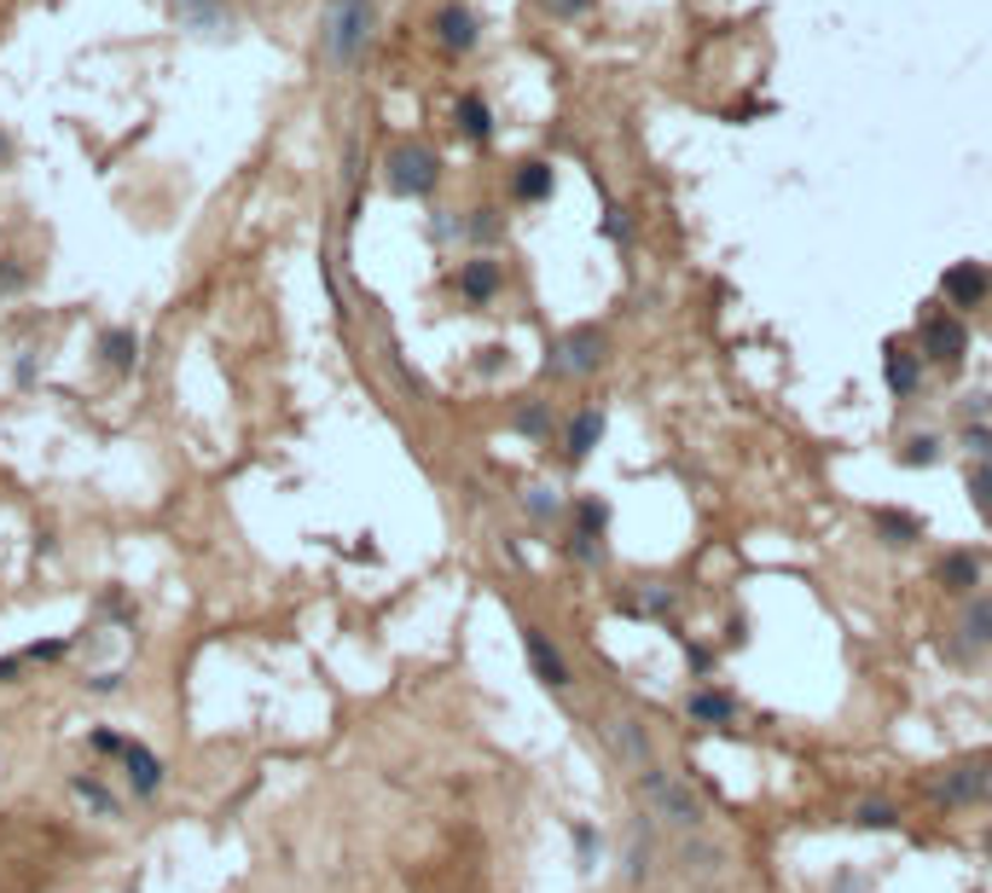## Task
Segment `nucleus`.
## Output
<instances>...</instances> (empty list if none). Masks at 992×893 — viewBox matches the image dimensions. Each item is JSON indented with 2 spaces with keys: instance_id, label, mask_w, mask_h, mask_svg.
<instances>
[{
  "instance_id": "obj_1",
  "label": "nucleus",
  "mask_w": 992,
  "mask_h": 893,
  "mask_svg": "<svg viewBox=\"0 0 992 893\" xmlns=\"http://www.w3.org/2000/svg\"><path fill=\"white\" fill-rule=\"evenodd\" d=\"M70 835L23 812H0V893H47L64 876Z\"/></svg>"
},
{
  "instance_id": "obj_2",
  "label": "nucleus",
  "mask_w": 992,
  "mask_h": 893,
  "mask_svg": "<svg viewBox=\"0 0 992 893\" xmlns=\"http://www.w3.org/2000/svg\"><path fill=\"white\" fill-rule=\"evenodd\" d=\"M372 30H377V0H331L325 12V59L331 64H361V53L372 47Z\"/></svg>"
},
{
  "instance_id": "obj_3",
  "label": "nucleus",
  "mask_w": 992,
  "mask_h": 893,
  "mask_svg": "<svg viewBox=\"0 0 992 893\" xmlns=\"http://www.w3.org/2000/svg\"><path fill=\"white\" fill-rule=\"evenodd\" d=\"M384 181H389L395 197H429L436 181H442V158L429 145H418V140H401L384 158Z\"/></svg>"
},
{
  "instance_id": "obj_4",
  "label": "nucleus",
  "mask_w": 992,
  "mask_h": 893,
  "mask_svg": "<svg viewBox=\"0 0 992 893\" xmlns=\"http://www.w3.org/2000/svg\"><path fill=\"white\" fill-rule=\"evenodd\" d=\"M609 361V331H598V325H580V331H569L564 343H557V361H551V372H564V377H587V372H598Z\"/></svg>"
},
{
  "instance_id": "obj_5",
  "label": "nucleus",
  "mask_w": 992,
  "mask_h": 893,
  "mask_svg": "<svg viewBox=\"0 0 992 893\" xmlns=\"http://www.w3.org/2000/svg\"><path fill=\"white\" fill-rule=\"evenodd\" d=\"M992 789V754H975V760H963V765H952L947 778H934L929 783V795L934 801H947V806H970V801H981Z\"/></svg>"
},
{
  "instance_id": "obj_6",
  "label": "nucleus",
  "mask_w": 992,
  "mask_h": 893,
  "mask_svg": "<svg viewBox=\"0 0 992 893\" xmlns=\"http://www.w3.org/2000/svg\"><path fill=\"white\" fill-rule=\"evenodd\" d=\"M645 795H650V806H656V812H668L674 824H702L697 795H691V789H685L674 772H656V765H650V772H645Z\"/></svg>"
},
{
  "instance_id": "obj_7",
  "label": "nucleus",
  "mask_w": 992,
  "mask_h": 893,
  "mask_svg": "<svg viewBox=\"0 0 992 893\" xmlns=\"http://www.w3.org/2000/svg\"><path fill=\"white\" fill-rule=\"evenodd\" d=\"M169 12H174V23H181V30H192V35H226V30L239 23L233 0H169Z\"/></svg>"
},
{
  "instance_id": "obj_8",
  "label": "nucleus",
  "mask_w": 992,
  "mask_h": 893,
  "mask_svg": "<svg viewBox=\"0 0 992 893\" xmlns=\"http://www.w3.org/2000/svg\"><path fill=\"white\" fill-rule=\"evenodd\" d=\"M918 343H923L929 361L958 366V361H963V348H970V331H963V319H958V314H929V319H923V331H918Z\"/></svg>"
},
{
  "instance_id": "obj_9",
  "label": "nucleus",
  "mask_w": 992,
  "mask_h": 893,
  "mask_svg": "<svg viewBox=\"0 0 992 893\" xmlns=\"http://www.w3.org/2000/svg\"><path fill=\"white\" fill-rule=\"evenodd\" d=\"M940 296H947V308H981V302L992 296V273L981 262H958V267H947V278H940Z\"/></svg>"
},
{
  "instance_id": "obj_10",
  "label": "nucleus",
  "mask_w": 992,
  "mask_h": 893,
  "mask_svg": "<svg viewBox=\"0 0 992 893\" xmlns=\"http://www.w3.org/2000/svg\"><path fill=\"white\" fill-rule=\"evenodd\" d=\"M523 650H528V668H534V679L546 684V691H564L569 684V661L557 656V645L540 632V627H523Z\"/></svg>"
},
{
  "instance_id": "obj_11",
  "label": "nucleus",
  "mask_w": 992,
  "mask_h": 893,
  "mask_svg": "<svg viewBox=\"0 0 992 893\" xmlns=\"http://www.w3.org/2000/svg\"><path fill=\"white\" fill-rule=\"evenodd\" d=\"M436 41L447 47V53H476V41H482V23L470 7H459V0H447V7L436 12Z\"/></svg>"
},
{
  "instance_id": "obj_12",
  "label": "nucleus",
  "mask_w": 992,
  "mask_h": 893,
  "mask_svg": "<svg viewBox=\"0 0 992 893\" xmlns=\"http://www.w3.org/2000/svg\"><path fill=\"white\" fill-rule=\"evenodd\" d=\"M453 285H459L465 302H494L499 296V262H494V255H470Z\"/></svg>"
},
{
  "instance_id": "obj_13",
  "label": "nucleus",
  "mask_w": 992,
  "mask_h": 893,
  "mask_svg": "<svg viewBox=\"0 0 992 893\" xmlns=\"http://www.w3.org/2000/svg\"><path fill=\"white\" fill-rule=\"evenodd\" d=\"M122 765H129V789H134L140 801H145V795H158V789H163V760L151 754L145 743H129V749H122Z\"/></svg>"
},
{
  "instance_id": "obj_14",
  "label": "nucleus",
  "mask_w": 992,
  "mask_h": 893,
  "mask_svg": "<svg viewBox=\"0 0 992 893\" xmlns=\"http://www.w3.org/2000/svg\"><path fill=\"white\" fill-rule=\"evenodd\" d=\"M551 186H557V174H551V163H540V158L517 163V174H512L517 203H546V197H551Z\"/></svg>"
},
{
  "instance_id": "obj_15",
  "label": "nucleus",
  "mask_w": 992,
  "mask_h": 893,
  "mask_svg": "<svg viewBox=\"0 0 992 893\" xmlns=\"http://www.w3.org/2000/svg\"><path fill=\"white\" fill-rule=\"evenodd\" d=\"M882 377H888V389H894V395L905 400V395H911V389H918V383H923V361H918V354H911V348H888V361H882Z\"/></svg>"
},
{
  "instance_id": "obj_16",
  "label": "nucleus",
  "mask_w": 992,
  "mask_h": 893,
  "mask_svg": "<svg viewBox=\"0 0 992 893\" xmlns=\"http://www.w3.org/2000/svg\"><path fill=\"white\" fill-rule=\"evenodd\" d=\"M453 116H459V134H465V140H476V145L494 140V111H488V99H482V93H465Z\"/></svg>"
},
{
  "instance_id": "obj_17",
  "label": "nucleus",
  "mask_w": 992,
  "mask_h": 893,
  "mask_svg": "<svg viewBox=\"0 0 992 893\" xmlns=\"http://www.w3.org/2000/svg\"><path fill=\"white\" fill-rule=\"evenodd\" d=\"M564 442H569V447H564L569 458H587V453L604 442V413H598V406H587V413L569 418V436H564Z\"/></svg>"
},
{
  "instance_id": "obj_18",
  "label": "nucleus",
  "mask_w": 992,
  "mask_h": 893,
  "mask_svg": "<svg viewBox=\"0 0 992 893\" xmlns=\"http://www.w3.org/2000/svg\"><path fill=\"white\" fill-rule=\"evenodd\" d=\"M99 348H105V361L117 372H134V361H140V337H134V331H122V325H111L105 337H99Z\"/></svg>"
},
{
  "instance_id": "obj_19",
  "label": "nucleus",
  "mask_w": 992,
  "mask_h": 893,
  "mask_svg": "<svg viewBox=\"0 0 992 893\" xmlns=\"http://www.w3.org/2000/svg\"><path fill=\"white\" fill-rule=\"evenodd\" d=\"M940 586H947V592H970V586H981V564L970 551H952L947 564H940Z\"/></svg>"
},
{
  "instance_id": "obj_20",
  "label": "nucleus",
  "mask_w": 992,
  "mask_h": 893,
  "mask_svg": "<svg viewBox=\"0 0 992 893\" xmlns=\"http://www.w3.org/2000/svg\"><path fill=\"white\" fill-rule=\"evenodd\" d=\"M731 697H720V691H697L691 697V720H702V725H726L731 720Z\"/></svg>"
},
{
  "instance_id": "obj_21",
  "label": "nucleus",
  "mask_w": 992,
  "mask_h": 893,
  "mask_svg": "<svg viewBox=\"0 0 992 893\" xmlns=\"http://www.w3.org/2000/svg\"><path fill=\"white\" fill-rule=\"evenodd\" d=\"M877 528L888 546H911L918 540V517H900V510H877Z\"/></svg>"
},
{
  "instance_id": "obj_22",
  "label": "nucleus",
  "mask_w": 992,
  "mask_h": 893,
  "mask_svg": "<svg viewBox=\"0 0 992 893\" xmlns=\"http://www.w3.org/2000/svg\"><path fill=\"white\" fill-rule=\"evenodd\" d=\"M963 632H970L975 645H992V598H970V609H963Z\"/></svg>"
},
{
  "instance_id": "obj_23",
  "label": "nucleus",
  "mask_w": 992,
  "mask_h": 893,
  "mask_svg": "<svg viewBox=\"0 0 992 893\" xmlns=\"http://www.w3.org/2000/svg\"><path fill=\"white\" fill-rule=\"evenodd\" d=\"M598 7V0H540V12L557 18V23H575V18H587Z\"/></svg>"
},
{
  "instance_id": "obj_24",
  "label": "nucleus",
  "mask_w": 992,
  "mask_h": 893,
  "mask_svg": "<svg viewBox=\"0 0 992 893\" xmlns=\"http://www.w3.org/2000/svg\"><path fill=\"white\" fill-rule=\"evenodd\" d=\"M970 499H975L981 517H992V465H975V470H970Z\"/></svg>"
},
{
  "instance_id": "obj_25",
  "label": "nucleus",
  "mask_w": 992,
  "mask_h": 893,
  "mask_svg": "<svg viewBox=\"0 0 992 893\" xmlns=\"http://www.w3.org/2000/svg\"><path fill=\"white\" fill-rule=\"evenodd\" d=\"M75 795H82V801H88L93 812H105V819H111V812H117V801H111V795H105V789H99L93 778H75Z\"/></svg>"
},
{
  "instance_id": "obj_26",
  "label": "nucleus",
  "mask_w": 992,
  "mask_h": 893,
  "mask_svg": "<svg viewBox=\"0 0 992 893\" xmlns=\"http://www.w3.org/2000/svg\"><path fill=\"white\" fill-rule=\"evenodd\" d=\"M575 517H580V534H593V540L604 534V505H598V499H580Z\"/></svg>"
},
{
  "instance_id": "obj_27",
  "label": "nucleus",
  "mask_w": 992,
  "mask_h": 893,
  "mask_svg": "<svg viewBox=\"0 0 992 893\" xmlns=\"http://www.w3.org/2000/svg\"><path fill=\"white\" fill-rule=\"evenodd\" d=\"M934 447H940L934 436H918V442H905L900 458H905V465H934Z\"/></svg>"
},
{
  "instance_id": "obj_28",
  "label": "nucleus",
  "mask_w": 992,
  "mask_h": 893,
  "mask_svg": "<svg viewBox=\"0 0 992 893\" xmlns=\"http://www.w3.org/2000/svg\"><path fill=\"white\" fill-rule=\"evenodd\" d=\"M517 429H523V436H546V406H523Z\"/></svg>"
},
{
  "instance_id": "obj_29",
  "label": "nucleus",
  "mask_w": 992,
  "mask_h": 893,
  "mask_svg": "<svg viewBox=\"0 0 992 893\" xmlns=\"http://www.w3.org/2000/svg\"><path fill=\"white\" fill-rule=\"evenodd\" d=\"M859 824L864 830H888V824H894V812H888V806H859Z\"/></svg>"
},
{
  "instance_id": "obj_30",
  "label": "nucleus",
  "mask_w": 992,
  "mask_h": 893,
  "mask_svg": "<svg viewBox=\"0 0 992 893\" xmlns=\"http://www.w3.org/2000/svg\"><path fill=\"white\" fill-rule=\"evenodd\" d=\"M970 453H981V458L992 453V436H986V429H970Z\"/></svg>"
},
{
  "instance_id": "obj_31",
  "label": "nucleus",
  "mask_w": 992,
  "mask_h": 893,
  "mask_svg": "<svg viewBox=\"0 0 992 893\" xmlns=\"http://www.w3.org/2000/svg\"><path fill=\"white\" fill-rule=\"evenodd\" d=\"M986 848H992V830H986Z\"/></svg>"
}]
</instances>
